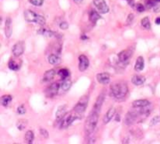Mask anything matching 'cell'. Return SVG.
Here are the masks:
<instances>
[{
    "mask_svg": "<svg viewBox=\"0 0 160 144\" xmlns=\"http://www.w3.org/2000/svg\"><path fill=\"white\" fill-rule=\"evenodd\" d=\"M79 117V114L74 111L71 113H67L60 120V129H66L69 127L75 120Z\"/></svg>",
    "mask_w": 160,
    "mask_h": 144,
    "instance_id": "277c9868",
    "label": "cell"
},
{
    "mask_svg": "<svg viewBox=\"0 0 160 144\" xmlns=\"http://www.w3.org/2000/svg\"><path fill=\"white\" fill-rule=\"evenodd\" d=\"M24 41H19L13 45L12 48V52L15 57H19L21 55L24 51Z\"/></svg>",
    "mask_w": 160,
    "mask_h": 144,
    "instance_id": "ba28073f",
    "label": "cell"
},
{
    "mask_svg": "<svg viewBox=\"0 0 160 144\" xmlns=\"http://www.w3.org/2000/svg\"><path fill=\"white\" fill-rule=\"evenodd\" d=\"M132 54H133L132 51L129 49L120 51V52L118 54L119 60H120L121 62H128L130 58H131V57L132 56Z\"/></svg>",
    "mask_w": 160,
    "mask_h": 144,
    "instance_id": "30bf717a",
    "label": "cell"
},
{
    "mask_svg": "<svg viewBox=\"0 0 160 144\" xmlns=\"http://www.w3.org/2000/svg\"><path fill=\"white\" fill-rule=\"evenodd\" d=\"M5 33L7 38H9L12 34V29H11V26H5Z\"/></svg>",
    "mask_w": 160,
    "mask_h": 144,
    "instance_id": "1f68e13d",
    "label": "cell"
},
{
    "mask_svg": "<svg viewBox=\"0 0 160 144\" xmlns=\"http://www.w3.org/2000/svg\"><path fill=\"white\" fill-rule=\"evenodd\" d=\"M68 27H69V24H67L66 22H62V23H60V29H62V30H66L68 28Z\"/></svg>",
    "mask_w": 160,
    "mask_h": 144,
    "instance_id": "d6a6232c",
    "label": "cell"
},
{
    "mask_svg": "<svg viewBox=\"0 0 160 144\" xmlns=\"http://www.w3.org/2000/svg\"><path fill=\"white\" fill-rule=\"evenodd\" d=\"M159 120H160L159 117H158V116L155 117V118H154V119H153L152 120H151V125H155V124H156V123H158V122H159Z\"/></svg>",
    "mask_w": 160,
    "mask_h": 144,
    "instance_id": "8d00e7d4",
    "label": "cell"
},
{
    "mask_svg": "<svg viewBox=\"0 0 160 144\" xmlns=\"http://www.w3.org/2000/svg\"><path fill=\"white\" fill-rule=\"evenodd\" d=\"M155 24H158V25H159L160 24V17H158V18H156V20H155Z\"/></svg>",
    "mask_w": 160,
    "mask_h": 144,
    "instance_id": "74e56055",
    "label": "cell"
},
{
    "mask_svg": "<svg viewBox=\"0 0 160 144\" xmlns=\"http://www.w3.org/2000/svg\"><path fill=\"white\" fill-rule=\"evenodd\" d=\"M37 33H38V34L47 37V38H51V37H53V35H54V32H53V31H50V30L47 29V28H40V29L38 30Z\"/></svg>",
    "mask_w": 160,
    "mask_h": 144,
    "instance_id": "44dd1931",
    "label": "cell"
},
{
    "mask_svg": "<svg viewBox=\"0 0 160 144\" xmlns=\"http://www.w3.org/2000/svg\"><path fill=\"white\" fill-rule=\"evenodd\" d=\"M134 14H132V13H131V14H130L128 17V20H127V24H131V23H132V21L134 20Z\"/></svg>",
    "mask_w": 160,
    "mask_h": 144,
    "instance_id": "d590c367",
    "label": "cell"
},
{
    "mask_svg": "<svg viewBox=\"0 0 160 144\" xmlns=\"http://www.w3.org/2000/svg\"><path fill=\"white\" fill-rule=\"evenodd\" d=\"M59 89H60V85H59V83H52L50 86L46 88V91H45L46 97H53L54 96H56V95L57 94V93H58Z\"/></svg>",
    "mask_w": 160,
    "mask_h": 144,
    "instance_id": "52a82bcc",
    "label": "cell"
},
{
    "mask_svg": "<svg viewBox=\"0 0 160 144\" xmlns=\"http://www.w3.org/2000/svg\"><path fill=\"white\" fill-rule=\"evenodd\" d=\"M11 100H12V97L10 95H4L0 98V103H1L2 106L6 107V106L9 105V103L11 102Z\"/></svg>",
    "mask_w": 160,
    "mask_h": 144,
    "instance_id": "cb8c5ba5",
    "label": "cell"
},
{
    "mask_svg": "<svg viewBox=\"0 0 160 144\" xmlns=\"http://www.w3.org/2000/svg\"><path fill=\"white\" fill-rule=\"evenodd\" d=\"M16 111H17V113L20 114V115H24V114L26 113V108L24 104H21L20 106H19Z\"/></svg>",
    "mask_w": 160,
    "mask_h": 144,
    "instance_id": "f546056e",
    "label": "cell"
},
{
    "mask_svg": "<svg viewBox=\"0 0 160 144\" xmlns=\"http://www.w3.org/2000/svg\"><path fill=\"white\" fill-rule=\"evenodd\" d=\"M155 2H160V0H155Z\"/></svg>",
    "mask_w": 160,
    "mask_h": 144,
    "instance_id": "60d3db41",
    "label": "cell"
},
{
    "mask_svg": "<svg viewBox=\"0 0 160 144\" xmlns=\"http://www.w3.org/2000/svg\"><path fill=\"white\" fill-rule=\"evenodd\" d=\"M98 121V112L93 110L92 112L87 117L84 124V130L86 134H91L94 132Z\"/></svg>",
    "mask_w": 160,
    "mask_h": 144,
    "instance_id": "7a4b0ae2",
    "label": "cell"
},
{
    "mask_svg": "<svg viewBox=\"0 0 160 144\" xmlns=\"http://www.w3.org/2000/svg\"><path fill=\"white\" fill-rule=\"evenodd\" d=\"M48 60H49V63L51 65H53V66L59 65L61 62V58L56 55H50L48 58Z\"/></svg>",
    "mask_w": 160,
    "mask_h": 144,
    "instance_id": "7402d4cb",
    "label": "cell"
},
{
    "mask_svg": "<svg viewBox=\"0 0 160 144\" xmlns=\"http://www.w3.org/2000/svg\"><path fill=\"white\" fill-rule=\"evenodd\" d=\"M24 18H25V20H27V22L36 23V24L42 26L46 24V19H45V17L37 14V13L31 11V10H26L24 12Z\"/></svg>",
    "mask_w": 160,
    "mask_h": 144,
    "instance_id": "3957f363",
    "label": "cell"
},
{
    "mask_svg": "<svg viewBox=\"0 0 160 144\" xmlns=\"http://www.w3.org/2000/svg\"><path fill=\"white\" fill-rule=\"evenodd\" d=\"M151 103L148 100H145V99H141V100H134L132 103L134 108H143V107H147L149 106Z\"/></svg>",
    "mask_w": 160,
    "mask_h": 144,
    "instance_id": "5bb4252c",
    "label": "cell"
},
{
    "mask_svg": "<svg viewBox=\"0 0 160 144\" xmlns=\"http://www.w3.org/2000/svg\"><path fill=\"white\" fill-rule=\"evenodd\" d=\"M132 83H133L134 85L136 86H139V85H141L145 83V78L143 76L140 75H135L132 77V80H131Z\"/></svg>",
    "mask_w": 160,
    "mask_h": 144,
    "instance_id": "d6986e66",
    "label": "cell"
},
{
    "mask_svg": "<svg viewBox=\"0 0 160 144\" xmlns=\"http://www.w3.org/2000/svg\"><path fill=\"white\" fill-rule=\"evenodd\" d=\"M93 3L96 6L98 10L100 12V13L105 14L109 12V6H107L105 0H93Z\"/></svg>",
    "mask_w": 160,
    "mask_h": 144,
    "instance_id": "8992f818",
    "label": "cell"
},
{
    "mask_svg": "<svg viewBox=\"0 0 160 144\" xmlns=\"http://www.w3.org/2000/svg\"><path fill=\"white\" fill-rule=\"evenodd\" d=\"M89 66V59L84 55H80L79 56V70L80 72L85 71Z\"/></svg>",
    "mask_w": 160,
    "mask_h": 144,
    "instance_id": "9c48e42d",
    "label": "cell"
},
{
    "mask_svg": "<svg viewBox=\"0 0 160 144\" xmlns=\"http://www.w3.org/2000/svg\"><path fill=\"white\" fill-rule=\"evenodd\" d=\"M137 10H138L139 13H142V12H144L145 10V6H143L141 3H138L137 5Z\"/></svg>",
    "mask_w": 160,
    "mask_h": 144,
    "instance_id": "836d02e7",
    "label": "cell"
},
{
    "mask_svg": "<svg viewBox=\"0 0 160 144\" xmlns=\"http://www.w3.org/2000/svg\"><path fill=\"white\" fill-rule=\"evenodd\" d=\"M104 99H105L104 93H102V94H100L99 96H98V98H97L96 102H95V106H94V109H93L94 111H97V112L99 113V111H100V110H101V108H102V104H103Z\"/></svg>",
    "mask_w": 160,
    "mask_h": 144,
    "instance_id": "9a60e30c",
    "label": "cell"
},
{
    "mask_svg": "<svg viewBox=\"0 0 160 144\" xmlns=\"http://www.w3.org/2000/svg\"><path fill=\"white\" fill-rule=\"evenodd\" d=\"M66 114H67L66 113V107L65 105L60 106V107L58 108V109H57L56 114V119L58 121H60Z\"/></svg>",
    "mask_w": 160,
    "mask_h": 144,
    "instance_id": "2e32d148",
    "label": "cell"
},
{
    "mask_svg": "<svg viewBox=\"0 0 160 144\" xmlns=\"http://www.w3.org/2000/svg\"><path fill=\"white\" fill-rule=\"evenodd\" d=\"M27 121L24 120V119H20V120L17 121V122H16V127H17V129L19 130L22 131V130H24L25 129L26 126H27Z\"/></svg>",
    "mask_w": 160,
    "mask_h": 144,
    "instance_id": "4316f807",
    "label": "cell"
},
{
    "mask_svg": "<svg viewBox=\"0 0 160 144\" xmlns=\"http://www.w3.org/2000/svg\"><path fill=\"white\" fill-rule=\"evenodd\" d=\"M156 2L155 0H147L146 1V6H147L148 9H150V8H152L153 6H155Z\"/></svg>",
    "mask_w": 160,
    "mask_h": 144,
    "instance_id": "f1b7e54d",
    "label": "cell"
},
{
    "mask_svg": "<svg viewBox=\"0 0 160 144\" xmlns=\"http://www.w3.org/2000/svg\"><path fill=\"white\" fill-rule=\"evenodd\" d=\"M115 114H116V109H115L114 108H111L110 109H109V111L106 112V114L105 115V116H104V119H103L104 124H107V123H109V122L111 121V119L114 117Z\"/></svg>",
    "mask_w": 160,
    "mask_h": 144,
    "instance_id": "4fadbf2b",
    "label": "cell"
},
{
    "mask_svg": "<svg viewBox=\"0 0 160 144\" xmlns=\"http://www.w3.org/2000/svg\"><path fill=\"white\" fill-rule=\"evenodd\" d=\"M29 1L32 5L36 6H42V3H43V0H29Z\"/></svg>",
    "mask_w": 160,
    "mask_h": 144,
    "instance_id": "4dcf8cb0",
    "label": "cell"
},
{
    "mask_svg": "<svg viewBox=\"0 0 160 144\" xmlns=\"http://www.w3.org/2000/svg\"><path fill=\"white\" fill-rule=\"evenodd\" d=\"M71 85H72L71 80H70L68 78L65 79V80H63L62 83H61V88H62V90H64V91H67V90H69L70 89Z\"/></svg>",
    "mask_w": 160,
    "mask_h": 144,
    "instance_id": "d4e9b609",
    "label": "cell"
},
{
    "mask_svg": "<svg viewBox=\"0 0 160 144\" xmlns=\"http://www.w3.org/2000/svg\"><path fill=\"white\" fill-rule=\"evenodd\" d=\"M145 67V60L144 58L142 56H139L138 58H137L136 63L134 66V69L138 72H141L144 69Z\"/></svg>",
    "mask_w": 160,
    "mask_h": 144,
    "instance_id": "e0dca14e",
    "label": "cell"
},
{
    "mask_svg": "<svg viewBox=\"0 0 160 144\" xmlns=\"http://www.w3.org/2000/svg\"><path fill=\"white\" fill-rule=\"evenodd\" d=\"M40 133H41V135H42L43 137H45V138H48V136H49V133H48V132L46 131V129H41Z\"/></svg>",
    "mask_w": 160,
    "mask_h": 144,
    "instance_id": "e575fe53",
    "label": "cell"
},
{
    "mask_svg": "<svg viewBox=\"0 0 160 144\" xmlns=\"http://www.w3.org/2000/svg\"><path fill=\"white\" fill-rule=\"evenodd\" d=\"M111 93L115 98L121 99L125 97L128 92V85L125 83H116L111 86Z\"/></svg>",
    "mask_w": 160,
    "mask_h": 144,
    "instance_id": "6da1fadb",
    "label": "cell"
},
{
    "mask_svg": "<svg viewBox=\"0 0 160 144\" xmlns=\"http://www.w3.org/2000/svg\"><path fill=\"white\" fill-rule=\"evenodd\" d=\"M58 75L60 76V78L62 79V80L67 79L70 77V72L68 69H60V71L58 72Z\"/></svg>",
    "mask_w": 160,
    "mask_h": 144,
    "instance_id": "484cf974",
    "label": "cell"
},
{
    "mask_svg": "<svg viewBox=\"0 0 160 144\" xmlns=\"http://www.w3.org/2000/svg\"><path fill=\"white\" fill-rule=\"evenodd\" d=\"M56 76V71L54 69H50V70H48L45 73L43 76V78H42V80L44 82H49V81L52 80L54 77Z\"/></svg>",
    "mask_w": 160,
    "mask_h": 144,
    "instance_id": "ac0fdd59",
    "label": "cell"
},
{
    "mask_svg": "<svg viewBox=\"0 0 160 144\" xmlns=\"http://www.w3.org/2000/svg\"><path fill=\"white\" fill-rule=\"evenodd\" d=\"M80 39H82V40H86V39H87V37L85 36V35H82V36H80Z\"/></svg>",
    "mask_w": 160,
    "mask_h": 144,
    "instance_id": "f35d334b",
    "label": "cell"
},
{
    "mask_svg": "<svg viewBox=\"0 0 160 144\" xmlns=\"http://www.w3.org/2000/svg\"><path fill=\"white\" fill-rule=\"evenodd\" d=\"M89 19L91 23L95 24L99 19H101V16L100 14H99L98 12L95 11V10H91V12L89 13Z\"/></svg>",
    "mask_w": 160,
    "mask_h": 144,
    "instance_id": "ffe728a7",
    "label": "cell"
},
{
    "mask_svg": "<svg viewBox=\"0 0 160 144\" xmlns=\"http://www.w3.org/2000/svg\"><path fill=\"white\" fill-rule=\"evenodd\" d=\"M21 60L18 59V58H13V59H10L9 61V63H8V66H9V69L11 70H13V71H17L20 69V66H21Z\"/></svg>",
    "mask_w": 160,
    "mask_h": 144,
    "instance_id": "8fae6325",
    "label": "cell"
},
{
    "mask_svg": "<svg viewBox=\"0 0 160 144\" xmlns=\"http://www.w3.org/2000/svg\"><path fill=\"white\" fill-rule=\"evenodd\" d=\"M73 1H74V2H76V3L79 4V3H80V2H81L82 1H83V0H73Z\"/></svg>",
    "mask_w": 160,
    "mask_h": 144,
    "instance_id": "ab89813d",
    "label": "cell"
},
{
    "mask_svg": "<svg viewBox=\"0 0 160 144\" xmlns=\"http://www.w3.org/2000/svg\"><path fill=\"white\" fill-rule=\"evenodd\" d=\"M97 80L99 83L102 84H108L110 81V76L107 73H98L97 75Z\"/></svg>",
    "mask_w": 160,
    "mask_h": 144,
    "instance_id": "7c38bea8",
    "label": "cell"
},
{
    "mask_svg": "<svg viewBox=\"0 0 160 144\" xmlns=\"http://www.w3.org/2000/svg\"><path fill=\"white\" fill-rule=\"evenodd\" d=\"M87 104H88V97L87 96H83L77 102V104L75 105L73 111L79 115L83 114L85 111Z\"/></svg>",
    "mask_w": 160,
    "mask_h": 144,
    "instance_id": "5b68a950",
    "label": "cell"
},
{
    "mask_svg": "<svg viewBox=\"0 0 160 144\" xmlns=\"http://www.w3.org/2000/svg\"><path fill=\"white\" fill-rule=\"evenodd\" d=\"M141 25L143 28H145V29L149 30L151 28V23H150V20L148 17H145L141 20Z\"/></svg>",
    "mask_w": 160,
    "mask_h": 144,
    "instance_id": "83f0119b",
    "label": "cell"
},
{
    "mask_svg": "<svg viewBox=\"0 0 160 144\" xmlns=\"http://www.w3.org/2000/svg\"><path fill=\"white\" fill-rule=\"evenodd\" d=\"M34 138H35V135H34V133L31 130L27 131L26 133L25 136H24V140H25L26 143L27 144H31L34 140Z\"/></svg>",
    "mask_w": 160,
    "mask_h": 144,
    "instance_id": "603a6c76",
    "label": "cell"
}]
</instances>
